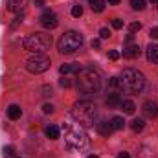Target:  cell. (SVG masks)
<instances>
[{
  "instance_id": "cell-23",
  "label": "cell",
  "mask_w": 158,
  "mask_h": 158,
  "mask_svg": "<svg viewBox=\"0 0 158 158\" xmlns=\"http://www.w3.org/2000/svg\"><path fill=\"white\" fill-rule=\"evenodd\" d=\"M140 30H142V24H140V22H132V24L129 26V33H132V35H134L136 31H140Z\"/></svg>"
},
{
  "instance_id": "cell-17",
  "label": "cell",
  "mask_w": 158,
  "mask_h": 158,
  "mask_svg": "<svg viewBox=\"0 0 158 158\" xmlns=\"http://www.w3.org/2000/svg\"><path fill=\"white\" fill-rule=\"evenodd\" d=\"M88 2H90L92 11H96V13H101L107 6V0H88Z\"/></svg>"
},
{
  "instance_id": "cell-2",
  "label": "cell",
  "mask_w": 158,
  "mask_h": 158,
  "mask_svg": "<svg viewBox=\"0 0 158 158\" xmlns=\"http://www.w3.org/2000/svg\"><path fill=\"white\" fill-rule=\"evenodd\" d=\"M70 114L77 121L79 127H90V125H94V121L98 118V109L90 101H79L77 105L72 109Z\"/></svg>"
},
{
  "instance_id": "cell-29",
  "label": "cell",
  "mask_w": 158,
  "mask_h": 158,
  "mask_svg": "<svg viewBox=\"0 0 158 158\" xmlns=\"http://www.w3.org/2000/svg\"><path fill=\"white\" fill-rule=\"evenodd\" d=\"M109 59H110V61H118V59H119V52L110 50V52H109Z\"/></svg>"
},
{
  "instance_id": "cell-4",
  "label": "cell",
  "mask_w": 158,
  "mask_h": 158,
  "mask_svg": "<svg viewBox=\"0 0 158 158\" xmlns=\"http://www.w3.org/2000/svg\"><path fill=\"white\" fill-rule=\"evenodd\" d=\"M22 46H24V50H28V52H31V53H44V52L50 50V46H52V35L40 33V31L30 33V35L24 37Z\"/></svg>"
},
{
  "instance_id": "cell-11",
  "label": "cell",
  "mask_w": 158,
  "mask_h": 158,
  "mask_svg": "<svg viewBox=\"0 0 158 158\" xmlns=\"http://www.w3.org/2000/svg\"><path fill=\"white\" fill-rule=\"evenodd\" d=\"M145 55H147V61L158 64V44H149L147 50H145Z\"/></svg>"
},
{
  "instance_id": "cell-14",
  "label": "cell",
  "mask_w": 158,
  "mask_h": 158,
  "mask_svg": "<svg viewBox=\"0 0 158 158\" xmlns=\"http://www.w3.org/2000/svg\"><path fill=\"white\" fill-rule=\"evenodd\" d=\"M79 70H81V66H79L77 63H70V64H63V66L59 68V72H61L63 76H70V74H77Z\"/></svg>"
},
{
  "instance_id": "cell-32",
  "label": "cell",
  "mask_w": 158,
  "mask_h": 158,
  "mask_svg": "<svg viewBox=\"0 0 158 158\" xmlns=\"http://www.w3.org/2000/svg\"><path fill=\"white\" fill-rule=\"evenodd\" d=\"M59 85H61L63 88H68V86H70V79L63 77V79H61V81H59Z\"/></svg>"
},
{
  "instance_id": "cell-20",
  "label": "cell",
  "mask_w": 158,
  "mask_h": 158,
  "mask_svg": "<svg viewBox=\"0 0 158 158\" xmlns=\"http://www.w3.org/2000/svg\"><path fill=\"white\" fill-rule=\"evenodd\" d=\"M110 125H112L114 131H121L125 127V119L121 118V116H114V118L110 119Z\"/></svg>"
},
{
  "instance_id": "cell-26",
  "label": "cell",
  "mask_w": 158,
  "mask_h": 158,
  "mask_svg": "<svg viewBox=\"0 0 158 158\" xmlns=\"http://www.w3.org/2000/svg\"><path fill=\"white\" fill-rule=\"evenodd\" d=\"M110 37V30L109 28H101L99 30V39H109Z\"/></svg>"
},
{
  "instance_id": "cell-30",
  "label": "cell",
  "mask_w": 158,
  "mask_h": 158,
  "mask_svg": "<svg viewBox=\"0 0 158 158\" xmlns=\"http://www.w3.org/2000/svg\"><path fill=\"white\" fill-rule=\"evenodd\" d=\"M42 112H44V114H52V112H53V105H52V103H46V105L42 107Z\"/></svg>"
},
{
  "instance_id": "cell-39",
  "label": "cell",
  "mask_w": 158,
  "mask_h": 158,
  "mask_svg": "<svg viewBox=\"0 0 158 158\" xmlns=\"http://www.w3.org/2000/svg\"><path fill=\"white\" fill-rule=\"evenodd\" d=\"M88 158H98V156H96V155H90V156H88Z\"/></svg>"
},
{
  "instance_id": "cell-6",
  "label": "cell",
  "mask_w": 158,
  "mask_h": 158,
  "mask_svg": "<svg viewBox=\"0 0 158 158\" xmlns=\"http://www.w3.org/2000/svg\"><path fill=\"white\" fill-rule=\"evenodd\" d=\"M81 46H83V35L77 33V31H66V33H63L59 42H57V50L63 55L77 52Z\"/></svg>"
},
{
  "instance_id": "cell-27",
  "label": "cell",
  "mask_w": 158,
  "mask_h": 158,
  "mask_svg": "<svg viewBox=\"0 0 158 158\" xmlns=\"http://www.w3.org/2000/svg\"><path fill=\"white\" fill-rule=\"evenodd\" d=\"M112 28L114 30H121L123 28V20L121 19H112Z\"/></svg>"
},
{
  "instance_id": "cell-9",
  "label": "cell",
  "mask_w": 158,
  "mask_h": 158,
  "mask_svg": "<svg viewBox=\"0 0 158 158\" xmlns=\"http://www.w3.org/2000/svg\"><path fill=\"white\" fill-rule=\"evenodd\" d=\"M6 6H7V11H11V13H20V11L28 6V0H6Z\"/></svg>"
},
{
  "instance_id": "cell-15",
  "label": "cell",
  "mask_w": 158,
  "mask_h": 158,
  "mask_svg": "<svg viewBox=\"0 0 158 158\" xmlns=\"http://www.w3.org/2000/svg\"><path fill=\"white\" fill-rule=\"evenodd\" d=\"M121 96L119 94H116V92H112V94H109V98H107V107L109 109H116V107H119L121 105Z\"/></svg>"
},
{
  "instance_id": "cell-25",
  "label": "cell",
  "mask_w": 158,
  "mask_h": 158,
  "mask_svg": "<svg viewBox=\"0 0 158 158\" xmlns=\"http://www.w3.org/2000/svg\"><path fill=\"white\" fill-rule=\"evenodd\" d=\"M109 86H112V88H121V85H119V77H110L109 79Z\"/></svg>"
},
{
  "instance_id": "cell-33",
  "label": "cell",
  "mask_w": 158,
  "mask_h": 158,
  "mask_svg": "<svg viewBox=\"0 0 158 158\" xmlns=\"http://www.w3.org/2000/svg\"><path fill=\"white\" fill-rule=\"evenodd\" d=\"M42 92H44L42 96H46V98H48V96H52V86H42Z\"/></svg>"
},
{
  "instance_id": "cell-38",
  "label": "cell",
  "mask_w": 158,
  "mask_h": 158,
  "mask_svg": "<svg viewBox=\"0 0 158 158\" xmlns=\"http://www.w3.org/2000/svg\"><path fill=\"white\" fill-rule=\"evenodd\" d=\"M35 4L37 6H44V0H35Z\"/></svg>"
},
{
  "instance_id": "cell-24",
  "label": "cell",
  "mask_w": 158,
  "mask_h": 158,
  "mask_svg": "<svg viewBox=\"0 0 158 158\" xmlns=\"http://www.w3.org/2000/svg\"><path fill=\"white\" fill-rule=\"evenodd\" d=\"M81 15H83V7H81V6H74V7H72V17H76V19H79V17H81Z\"/></svg>"
},
{
  "instance_id": "cell-40",
  "label": "cell",
  "mask_w": 158,
  "mask_h": 158,
  "mask_svg": "<svg viewBox=\"0 0 158 158\" xmlns=\"http://www.w3.org/2000/svg\"><path fill=\"white\" fill-rule=\"evenodd\" d=\"M149 2H153V4H156V2H158V0H149Z\"/></svg>"
},
{
  "instance_id": "cell-37",
  "label": "cell",
  "mask_w": 158,
  "mask_h": 158,
  "mask_svg": "<svg viewBox=\"0 0 158 158\" xmlns=\"http://www.w3.org/2000/svg\"><path fill=\"white\" fill-rule=\"evenodd\" d=\"M107 2H109L110 6H118V4H119V2H121V0H107Z\"/></svg>"
},
{
  "instance_id": "cell-10",
  "label": "cell",
  "mask_w": 158,
  "mask_h": 158,
  "mask_svg": "<svg viewBox=\"0 0 158 158\" xmlns=\"http://www.w3.org/2000/svg\"><path fill=\"white\" fill-rule=\"evenodd\" d=\"M140 53H142V50L138 44H129L123 48V57H127V59H136V57H140Z\"/></svg>"
},
{
  "instance_id": "cell-12",
  "label": "cell",
  "mask_w": 158,
  "mask_h": 158,
  "mask_svg": "<svg viewBox=\"0 0 158 158\" xmlns=\"http://www.w3.org/2000/svg\"><path fill=\"white\" fill-rule=\"evenodd\" d=\"M112 131H114V129H112V125H110V121H107V119H101V121L98 123V132H99L101 136H105V138H109Z\"/></svg>"
},
{
  "instance_id": "cell-21",
  "label": "cell",
  "mask_w": 158,
  "mask_h": 158,
  "mask_svg": "<svg viewBox=\"0 0 158 158\" xmlns=\"http://www.w3.org/2000/svg\"><path fill=\"white\" fill-rule=\"evenodd\" d=\"M143 125H145V123H143V119H140V118L131 121V129H132L134 132H142V131H143Z\"/></svg>"
},
{
  "instance_id": "cell-1",
  "label": "cell",
  "mask_w": 158,
  "mask_h": 158,
  "mask_svg": "<svg viewBox=\"0 0 158 158\" xmlns=\"http://www.w3.org/2000/svg\"><path fill=\"white\" fill-rule=\"evenodd\" d=\"M77 88L83 94H96L101 88V76L96 68L86 66L77 72Z\"/></svg>"
},
{
  "instance_id": "cell-19",
  "label": "cell",
  "mask_w": 158,
  "mask_h": 158,
  "mask_svg": "<svg viewBox=\"0 0 158 158\" xmlns=\"http://www.w3.org/2000/svg\"><path fill=\"white\" fill-rule=\"evenodd\" d=\"M44 132H46V136H48L50 140H57V138H59V127H55V125H48V127L44 129Z\"/></svg>"
},
{
  "instance_id": "cell-13",
  "label": "cell",
  "mask_w": 158,
  "mask_h": 158,
  "mask_svg": "<svg viewBox=\"0 0 158 158\" xmlns=\"http://www.w3.org/2000/svg\"><path fill=\"white\" fill-rule=\"evenodd\" d=\"M142 110H143V114H145L147 118H156L158 116V105L155 101H147Z\"/></svg>"
},
{
  "instance_id": "cell-34",
  "label": "cell",
  "mask_w": 158,
  "mask_h": 158,
  "mask_svg": "<svg viewBox=\"0 0 158 158\" xmlns=\"http://www.w3.org/2000/svg\"><path fill=\"white\" fill-rule=\"evenodd\" d=\"M22 19H24L22 15H20V17H17V19H15V22H13V28H17V26H19V24L22 22Z\"/></svg>"
},
{
  "instance_id": "cell-5",
  "label": "cell",
  "mask_w": 158,
  "mask_h": 158,
  "mask_svg": "<svg viewBox=\"0 0 158 158\" xmlns=\"http://www.w3.org/2000/svg\"><path fill=\"white\" fill-rule=\"evenodd\" d=\"M63 129L66 131L64 134V143H66V149L70 151H81L88 145V138L86 134L79 129V127H70V125H63Z\"/></svg>"
},
{
  "instance_id": "cell-3",
  "label": "cell",
  "mask_w": 158,
  "mask_h": 158,
  "mask_svg": "<svg viewBox=\"0 0 158 158\" xmlns=\"http://www.w3.org/2000/svg\"><path fill=\"white\" fill-rule=\"evenodd\" d=\"M119 85H121L123 90L138 94L145 86V76L140 70H136V68H127V70H123V74L119 77Z\"/></svg>"
},
{
  "instance_id": "cell-22",
  "label": "cell",
  "mask_w": 158,
  "mask_h": 158,
  "mask_svg": "<svg viewBox=\"0 0 158 158\" xmlns=\"http://www.w3.org/2000/svg\"><path fill=\"white\" fill-rule=\"evenodd\" d=\"M131 6L136 11H142V9H145V0H131Z\"/></svg>"
},
{
  "instance_id": "cell-16",
  "label": "cell",
  "mask_w": 158,
  "mask_h": 158,
  "mask_svg": "<svg viewBox=\"0 0 158 158\" xmlns=\"http://www.w3.org/2000/svg\"><path fill=\"white\" fill-rule=\"evenodd\" d=\"M7 116H9V119H19L22 116V109L19 105H9L7 107Z\"/></svg>"
},
{
  "instance_id": "cell-28",
  "label": "cell",
  "mask_w": 158,
  "mask_h": 158,
  "mask_svg": "<svg viewBox=\"0 0 158 158\" xmlns=\"http://www.w3.org/2000/svg\"><path fill=\"white\" fill-rule=\"evenodd\" d=\"M2 153H4V156L11 158L13 155H15V149H13V147H4V149H2Z\"/></svg>"
},
{
  "instance_id": "cell-7",
  "label": "cell",
  "mask_w": 158,
  "mask_h": 158,
  "mask_svg": "<svg viewBox=\"0 0 158 158\" xmlns=\"http://www.w3.org/2000/svg\"><path fill=\"white\" fill-rule=\"evenodd\" d=\"M50 64H52V61H50L48 55H44V53H33L26 61V70L31 72V74H42V72H46L50 68Z\"/></svg>"
},
{
  "instance_id": "cell-35",
  "label": "cell",
  "mask_w": 158,
  "mask_h": 158,
  "mask_svg": "<svg viewBox=\"0 0 158 158\" xmlns=\"http://www.w3.org/2000/svg\"><path fill=\"white\" fill-rule=\"evenodd\" d=\"M99 46H101V40H99V39L92 40V48H99Z\"/></svg>"
},
{
  "instance_id": "cell-18",
  "label": "cell",
  "mask_w": 158,
  "mask_h": 158,
  "mask_svg": "<svg viewBox=\"0 0 158 158\" xmlns=\"http://www.w3.org/2000/svg\"><path fill=\"white\" fill-rule=\"evenodd\" d=\"M119 107L123 109V112H125V114H134V110H136V105H134L131 99L121 101V105H119Z\"/></svg>"
},
{
  "instance_id": "cell-36",
  "label": "cell",
  "mask_w": 158,
  "mask_h": 158,
  "mask_svg": "<svg viewBox=\"0 0 158 158\" xmlns=\"http://www.w3.org/2000/svg\"><path fill=\"white\" fill-rule=\"evenodd\" d=\"M116 158H131V155H129V153H125V151H123V153H119L118 156Z\"/></svg>"
},
{
  "instance_id": "cell-8",
  "label": "cell",
  "mask_w": 158,
  "mask_h": 158,
  "mask_svg": "<svg viewBox=\"0 0 158 158\" xmlns=\"http://www.w3.org/2000/svg\"><path fill=\"white\" fill-rule=\"evenodd\" d=\"M40 26L42 28H46V30H53V28H57V24H59V20H57V15L53 13V11H44L42 15H40L39 19Z\"/></svg>"
},
{
  "instance_id": "cell-31",
  "label": "cell",
  "mask_w": 158,
  "mask_h": 158,
  "mask_svg": "<svg viewBox=\"0 0 158 158\" xmlns=\"http://www.w3.org/2000/svg\"><path fill=\"white\" fill-rule=\"evenodd\" d=\"M149 35H151V39H158V26H155V28H151Z\"/></svg>"
}]
</instances>
